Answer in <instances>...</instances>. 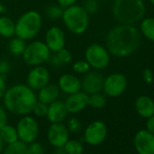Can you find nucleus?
<instances>
[{
	"label": "nucleus",
	"instance_id": "obj_4",
	"mask_svg": "<svg viewBox=\"0 0 154 154\" xmlns=\"http://www.w3.org/2000/svg\"><path fill=\"white\" fill-rule=\"evenodd\" d=\"M61 19L65 28L77 35L85 34L90 24V15L83 6L77 4L63 8Z\"/></svg>",
	"mask_w": 154,
	"mask_h": 154
},
{
	"label": "nucleus",
	"instance_id": "obj_28",
	"mask_svg": "<svg viewBox=\"0 0 154 154\" xmlns=\"http://www.w3.org/2000/svg\"><path fill=\"white\" fill-rule=\"evenodd\" d=\"M63 12V8L61 6H59L58 4H56V5H50L45 9V15L51 20L61 19Z\"/></svg>",
	"mask_w": 154,
	"mask_h": 154
},
{
	"label": "nucleus",
	"instance_id": "obj_37",
	"mask_svg": "<svg viewBox=\"0 0 154 154\" xmlns=\"http://www.w3.org/2000/svg\"><path fill=\"white\" fill-rule=\"evenodd\" d=\"M47 63H49L54 68H58V67H62L63 66L61 62H60V60L58 59L57 55L55 54V53H52L51 54V56H50V58H49Z\"/></svg>",
	"mask_w": 154,
	"mask_h": 154
},
{
	"label": "nucleus",
	"instance_id": "obj_44",
	"mask_svg": "<svg viewBox=\"0 0 154 154\" xmlns=\"http://www.w3.org/2000/svg\"><path fill=\"white\" fill-rule=\"evenodd\" d=\"M4 12H5V7L3 6V4L1 2H0V16L3 15Z\"/></svg>",
	"mask_w": 154,
	"mask_h": 154
},
{
	"label": "nucleus",
	"instance_id": "obj_33",
	"mask_svg": "<svg viewBox=\"0 0 154 154\" xmlns=\"http://www.w3.org/2000/svg\"><path fill=\"white\" fill-rule=\"evenodd\" d=\"M83 7L89 15H94L99 10V0H85V5Z\"/></svg>",
	"mask_w": 154,
	"mask_h": 154
},
{
	"label": "nucleus",
	"instance_id": "obj_31",
	"mask_svg": "<svg viewBox=\"0 0 154 154\" xmlns=\"http://www.w3.org/2000/svg\"><path fill=\"white\" fill-rule=\"evenodd\" d=\"M47 109H48V105L42 103V102H39L37 101L33 109H32V112L36 116V117H39V118H42V117H45L46 116V113H47Z\"/></svg>",
	"mask_w": 154,
	"mask_h": 154
},
{
	"label": "nucleus",
	"instance_id": "obj_2",
	"mask_svg": "<svg viewBox=\"0 0 154 154\" xmlns=\"http://www.w3.org/2000/svg\"><path fill=\"white\" fill-rule=\"evenodd\" d=\"M2 99L7 111L20 116L32 112V109L37 102L35 92L23 84H17L8 88Z\"/></svg>",
	"mask_w": 154,
	"mask_h": 154
},
{
	"label": "nucleus",
	"instance_id": "obj_40",
	"mask_svg": "<svg viewBox=\"0 0 154 154\" xmlns=\"http://www.w3.org/2000/svg\"><path fill=\"white\" fill-rule=\"evenodd\" d=\"M56 1H57V4L61 6L63 8H66L77 3V0H56Z\"/></svg>",
	"mask_w": 154,
	"mask_h": 154
},
{
	"label": "nucleus",
	"instance_id": "obj_18",
	"mask_svg": "<svg viewBox=\"0 0 154 154\" xmlns=\"http://www.w3.org/2000/svg\"><path fill=\"white\" fill-rule=\"evenodd\" d=\"M68 113L69 112L66 109L64 102L58 99L48 104L47 113L45 117L51 123L63 122L66 119Z\"/></svg>",
	"mask_w": 154,
	"mask_h": 154
},
{
	"label": "nucleus",
	"instance_id": "obj_15",
	"mask_svg": "<svg viewBox=\"0 0 154 154\" xmlns=\"http://www.w3.org/2000/svg\"><path fill=\"white\" fill-rule=\"evenodd\" d=\"M134 147L139 154H154V134L147 130L139 131L134 136Z\"/></svg>",
	"mask_w": 154,
	"mask_h": 154
},
{
	"label": "nucleus",
	"instance_id": "obj_42",
	"mask_svg": "<svg viewBox=\"0 0 154 154\" xmlns=\"http://www.w3.org/2000/svg\"><path fill=\"white\" fill-rule=\"evenodd\" d=\"M55 154H66V152L64 151L63 148H56V150H55Z\"/></svg>",
	"mask_w": 154,
	"mask_h": 154
},
{
	"label": "nucleus",
	"instance_id": "obj_12",
	"mask_svg": "<svg viewBox=\"0 0 154 154\" xmlns=\"http://www.w3.org/2000/svg\"><path fill=\"white\" fill-rule=\"evenodd\" d=\"M104 76L97 70L89 71L84 74L81 80L82 91L86 93L88 95L101 93L103 91V85Z\"/></svg>",
	"mask_w": 154,
	"mask_h": 154
},
{
	"label": "nucleus",
	"instance_id": "obj_7",
	"mask_svg": "<svg viewBox=\"0 0 154 154\" xmlns=\"http://www.w3.org/2000/svg\"><path fill=\"white\" fill-rule=\"evenodd\" d=\"M85 60L94 70L105 69L111 61V54L107 48L100 44H91L85 52Z\"/></svg>",
	"mask_w": 154,
	"mask_h": 154
},
{
	"label": "nucleus",
	"instance_id": "obj_6",
	"mask_svg": "<svg viewBox=\"0 0 154 154\" xmlns=\"http://www.w3.org/2000/svg\"><path fill=\"white\" fill-rule=\"evenodd\" d=\"M52 52L49 50L45 42L35 40L26 45L25 52L22 54L23 61L29 66L43 65L47 63Z\"/></svg>",
	"mask_w": 154,
	"mask_h": 154
},
{
	"label": "nucleus",
	"instance_id": "obj_30",
	"mask_svg": "<svg viewBox=\"0 0 154 154\" xmlns=\"http://www.w3.org/2000/svg\"><path fill=\"white\" fill-rule=\"evenodd\" d=\"M55 54L57 55L58 59L60 60L62 65L68 64L72 61V54L70 52V50L66 49L65 47L62 48L61 50L55 52Z\"/></svg>",
	"mask_w": 154,
	"mask_h": 154
},
{
	"label": "nucleus",
	"instance_id": "obj_26",
	"mask_svg": "<svg viewBox=\"0 0 154 154\" xmlns=\"http://www.w3.org/2000/svg\"><path fill=\"white\" fill-rule=\"evenodd\" d=\"M63 148L66 154H82L84 152V145L76 140H68Z\"/></svg>",
	"mask_w": 154,
	"mask_h": 154
},
{
	"label": "nucleus",
	"instance_id": "obj_19",
	"mask_svg": "<svg viewBox=\"0 0 154 154\" xmlns=\"http://www.w3.org/2000/svg\"><path fill=\"white\" fill-rule=\"evenodd\" d=\"M135 111L137 113L148 119L154 115V100L148 95H140L134 103Z\"/></svg>",
	"mask_w": 154,
	"mask_h": 154
},
{
	"label": "nucleus",
	"instance_id": "obj_14",
	"mask_svg": "<svg viewBox=\"0 0 154 154\" xmlns=\"http://www.w3.org/2000/svg\"><path fill=\"white\" fill-rule=\"evenodd\" d=\"M44 42L52 53H55L64 47L66 43L65 34L61 27L51 26L45 33Z\"/></svg>",
	"mask_w": 154,
	"mask_h": 154
},
{
	"label": "nucleus",
	"instance_id": "obj_3",
	"mask_svg": "<svg viewBox=\"0 0 154 154\" xmlns=\"http://www.w3.org/2000/svg\"><path fill=\"white\" fill-rule=\"evenodd\" d=\"M145 12L142 0H113L112 6L113 18L122 25H134L141 21Z\"/></svg>",
	"mask_w": 154,
	"mask_h": 154
},
{
	"label": "nucleus",
	"instance_id": "obj_21",
	"mask_svg": "<svg viewBox=\"0 0 154 154\" xmlns=\"http://www.w3.org/2000/svg\"><path fill=\"white\" fill-rule=\"evenodd\" d=\"M16 35V22L9 17L0 16V36L10 39Z\"/></svg>",
	"mask_w": 154,
	"mask_h": 154
},
{
	"label": "nucleus",
	"instance_id": "obj_45",
	"mask_svg": "<svg viewBox=\"0 0 154 154\" xmlns=\"http://www.w3.org/2000/svg\"><path fill=\"white\" fill-rule=\"evenodd\" d=\"M149 1H150L151 5H152V6H154V0H149Z\"/></svg>",
	"mask_w": 154,
	"mask_h": 154
},
{
	"label": "nucleus",
	"instance_id": "obj_39",
	"mask_svg": "<svg viewBox=\"0 0 154 154\" xmlns=\"http://www.w3.org/2000/svg\"><path fill=\"white\" fill-rule=\"evenodd\" d=\"M7 84H6V79L5 76L0 74V100H1L7 91Z\"/></svg>",
	"mask_w": 154,
	"mask_h": 154
},
{
	"label": "nucleus",
	"instance_id": "obj_1",
	"mask_svg": "<svg viewBox=\"0 0 154 154\" xmlns=\"http://www.w3.org/2000/svg\"><path fill=\"white\" fill-rule=\"evenodd\" d=\"M106 48L115 57H126L134 54L141 43L140 30L133 25L120 24L106 35Z\"/></svg>",
	"mask_w": 154,
	"mask_h": 154
},
{
	"label": "nucleus",
	"instance_id": "obj_8",
	"mask_svg": "<svg viewBox=\"0 0 154 154\" xmlns=\"http://www.w3.org/2000/svg\"><path fill=\"white\" fill-rule=\"evenodd\" d=\"M128 87L126 76L121 72H112L104 77L103 91L109 97H119L124 94Z\"/></svg>",
	"mask_w": 154,
	"mask_h": 154
},
{
	"label": "nucleus",
	"instance_id": "obj_27",
	"mask_svg": "<svg viewBox=\"0 0 154 154\" xmlns=\"http://www.w3.org/2000/svg\"><path fill=\"white\" fill-rule=\"evenodd\" d=\"M88 105L94 109H102L106 105V98L102 93H96L89 95Z\"/></svg>",
	"mask_w": 154,
	"mask_h": 154
},
{
	"label": "nucleus",
	"instance_id": "obj_36",
	"mask_svg": "<svg viewBox=\"0 0 154 154\" xmlns=\"http://www.w3.org/2000/svg\"><path fill=\"white\" fill-rule=\"evenodd\" d=\"M8 123V112L5 107L0 105V129Z\"/></svg>",
	"mask_w": 154,
	"mask_h": 154
},
{
	"label": "nucleus",
	"instance_id": "obj_13",
	"mask_svg": "<svg viewBox=\"0 0 154 154\" xmlns=\"http://www.w3.org/2000/svg\"><path fill=\"white\" fill-rule=\"evenodd\" d=\"M49 143L54 148H62L69 140V131L63 122L51 123L47 131Z\"/></svg>",
	"mask_w": 154,
	"mask_h": 154
},
{
	"label": "nucleus",
	"instance_id": "obj_5",
	"mask_svg": "<svg viewBox=\"0 0 154 154\" xmlns=\"http://www.w3.org/2000/svg\"><path fill=\"white\" fill-rule=\"evenodd\" d=\"M43 18L36 10H28L16 21V36L25 40H33L41 31Z\"/></svg>",
	"mask_w": 154,
	"mask_h": 154
},
{
	"label": "nucleus",
	"instance_id": "obj_46",
	"mask_svg": "<svg viewBox=\"0 0 154 154\" xmlns=\"http://www.w3.org/2000/svg\"><path fill=\"white\" fill-rule=\"evenodd\" d=\"M82 154H83V153H82Z\"/></svg>",
	"mask_w": 154,
	"mask_h": 154
},
{
	"label": "nucleus",
	"instance_id": "obj_11",
	"mask_svg": "<svg viewBox=\"0 0 154 154\" xmlns=\"http://www.w3.org/2000/svg\"><path fill=\"white\" fill-rule=\"evenodd\" d=\"M107 132V126L104 122L102 121H94L85 128L84 139L89 145L97 146L105 140Z\"/></svg>",
	"mask_w": 154,
	"mask_h": 154
},
{
	"label": "nucleus",
	"instance_id": "obj_32",
	"mask_svg": "<svg viewBox=\"0 0 154 154\" xmlns=\"http://www.w3.org/2000/svg\"><path fill=\"white\" fill-rule=\"evenodd\" d=\"M66 127L69 131V132L72 133H78L82 130V123L80 120L76 117H72L68 120Z\"/></svg>",
	"mask_w": 154,
	"mask_h": 154
},
{
	"label": "nucleus",
	"instance_id": "obj_29",
	"mask_svg": "<svg viewBox=\"0 0 154 154\" xmlns=\"http://www.w3.org/2000/svg\"><path fill=\"white\" fill-rule=\"evenodd\" d=\"M72 71L76 74H85L91 70V66L85 60H78L72 63Z\"/></svg>",
	"mask_w": 154,
	"mask_h": 154
},
{
	"label": "nucleus",
	"instance_id": "obj_24",
	"mask_svg": "<svg viewBox=\"0 0 154 154\" xmlns=\"http://www.w3.org/2000/svg\"><path fill=\"white\" fill-rule=\"evenodd\" d=\"M0 137L2 138L3 141L7 144L13 143L19 140L17 128L8 123L0 129Z\"/></svg>",
	"mask_w": 154,
	"mask_h": 154
},
{
	"label": "nucleus",
	"instance_id": "obj_43",
	"mask_svg": "<svg viewBox=\"0 0 154 154\" xmlns=\"http://www.w3.org/2000/svg\"><path fill=\"white\" fill-rule=\"evenodd\" d=\"M4 141H3V140H2V138L0 137V153H1L2 151H3V149H4Z\"/></svg>",
	"mask_w": 154,
	"mask_h": 154
},
{
	"label": "nucleus",
	"instance_id": "obj_9",
	"mask_svg": "<svg viewBox=\"0 0 154 154\" xmlns=\"http://www.w3.org/2000/svg\"><path fill=\"white\" fill-rule=\"evenodd\" d=\"M17 131L18 134V139L26 143L30 144L36 140L39 134V125L36 120L27 115H24L18 122L17 125Z\"/></svg>",
	"mask_w": 154,
	"mask_h": 154
},
{
	"label": "nucleus",
	"instance_id": "obj_20",
	"mask_svg": "<svg viewBox=\"0 0 154 154\" xmlns=\"http://www.w3.org/2000/svg\"><path fill=\"white\" fill-rule=\"evenodd\" d=\"M60 93H61V91L57 85L48 84L37 91V94H36L37 101L42 102L48 105L51 103L59 99Z\"/></svg>",
	"mask_w": 154,
	"mask_h": 154
},
{
	"label": "nucleus",
	"instance_id": "obj_34",
	"mask_svg": "<svg viewBox=\"0 0 154 154\" xmlns=\"http://www.w3.org/2000/svg\"><path fill=\"white\" fill-rule=\"evenodd\" d=\"M27 154H45V148L39 142H31L27 144Z\"/></svg>",
	"mask_w": 154,
	"mask_h": 154
},
{
	"label": "nucleus",
	"instance_id": "obj_23",
	"mask_svg": "<svg viewBox=\"0 0 154 154\" xmlns=\"http://www.w3.org/2000/svg\"><path fill=\"white\" fill-rule=\"evenodd\" d=\"M26 41L17 37V36H13L12 38L9 39L8 49L9 53L14 55V56H22L23 53L25 52V49L26 47Z\"/></svg>",
	"mask_w": 154,
	"mask_h": 154
},
{
	"label": "nucleus",
	"instance_id": "obj_41",
	"mask_svg": "<svg viewBox=\"0 0 154 154\" xmlns=\"http://www.w3.org/2000/svg\"><path fill=\"white\" fill-rule=\"evenodd\" d=\"M146 130L154 134V115L148 118L146 122Z\"/></svg>",
	"mask_w": 154,
	"mask_h": 154
},
{
	"label": "nucleus",
	"instance_id": "obj_16",
	"mask_svg": "<svg viewBox=\"0 0 154 154\" xmlns=\"http://www.w3.org/2000/svg\"><path fill=\"white\" fill-rule=\"evenodd\" d=\"M88 99L89 95L82 90L69 94L64 102L68 112L75 114L83 112L88 106Z\"/></svg>",
	"mask_w": 154,
	"mask_h": 154
},
{
	"label": "nucleus",
	"instance_id": "obj_38",
	"mask_svg": "<svg viewBox=\"0 0 154 154\" xmlns=\"http://www.w3.org/2000/svg\"><path fill=\"white\" fill-rule=\"evenodd\" d=\"M142 77L144 81L147 83V84H150L152 81H153V73H152V71L149 68H146L143 70L142 72Z\"/></svg>",
	"mask_w": 154,
	"mask_h": 154
},
{
	"label": "nucleus",
	"instance_id": "obj_10",
	"mask_svg": "<svg viewBox=\"0 0 154 154\" xmlns=\"http://www.w3.org/2000/svg\"><path fill=\"white\" fill-rule=\"evenodd\" d=\"M50 82V72L43 65L33 66L26 76V85L37 92Z\"/></svg>",
	"mask_w": 154,
	"mask_h": 154
},
{
	"label": "nucleus",
	"instance_id": "obj_17",
	"mask_svg": "<svg viewBox=\"0 0 154 154\" xmlns=\"http://www.w3.org/2000/svg\"><path fill=\"white\" fill-rule=\"evenodd\" d=\"M57 85L61 92L68 95L82 90L81 79L77 75L69 72L63 73L59 77Z\"/></svg>",
	"mask_w": 154,
	"mask_h": 154
},
{
	"label": "nucleus",
	"instance_id": "obj_25",
	"mask_svg": "<svg viewBox=\"0 0 154 154\" xmlns=\"http://www.w3.org/2000/svg\"><path fill=\"white\" fill-rule=\"evenodd\" d=\"M2 152L3 154H27V144L18 140L13 143L8 144Z\"/></svg>",
	"mask_w": 154,
	"mask_h": 154
},
{
	"label": "nucleus",
	"instance_id": "obj_35",
	"mask_svg": "<svg viewBox=\"0 0 154 154\" xmlns=\"http://www.w3.org/2000/svg\"><path fill=\"white\" fill-rule=\"evenodd\" d=\"M11 69V64L7 60H0V74L6 76Z\"/></svg>",
	"mask_w": 154,
	"mask_h": 154
},
{
	"label": "nucleus",
	"instance_id": "obj_22",
	"mask_svg": "<svg viewBox=\"0 0 154 154\" xmlns=\"http://www.w3.org/2000/svg\"><path fill=\"white\" fill-rule=\"evenodd\" d=\"M140 33L146 39L154 42V18L146 17L142 18L140 25Z\"/></svg>",
	"mask_w": 154,
	"mask_h": 154
}]
</instances>
